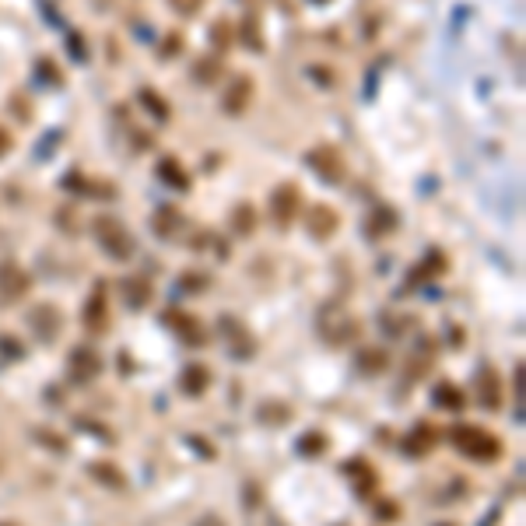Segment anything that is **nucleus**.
I'll return each instance as SVG.
<instances>
[{
    "mask_svg": "<svg viewBox=\"0 0 526 526\" xmlns=\"http://www.w3.org/2000/svg\"><path fill=\"white\" fill-rule=\"evenodd\" d=\"M183 53V35H168V42L162 46V57H176Z\"/></svg>",
    "mask_w": 526,
    "mask_h": 526,
    "instance_id": "473e14b6",
    "label": "nucleus"
},
{
    "mask_svg": "<svg viewBox=\"0 0 526 526\" xmlns=\"http://www.w3.org/2000/svg\"><path fill=\"white\" fill-rule=\"evenodd\" d=\"M155 172H159V179H162L165 186H176V190H186V186H190V179H186V168L176 162V159H162Z\"/></svg>",
    "mask_w": 526,
    "mask_h": 526,
    "instance_id": "aec40b11",
    "label": "nucleus"
},
{
    "mask_svg": "<svg viewBox=\"0 0 526 526\" xmlns=\"http://www.w3.org/2000/svg\"><path fill=\"white\" fill-rule=\"evenodd\" d=\"M29 288H32V277H29L25 267H18L14 260L0 263V302H7V305L22 302L29 295Z\"/></svg>",
    "mask_w": 526,
    "mask_h": 526,
    "instance_id": "39448f33",
    "label": "nucleus"
},
{
    "mask_svg": "<svg viewBox=\"0 0 526 526\" xmlns=\"http://www.w3.org/2000/svg\"><path fill=\"white\" fill-rule=\"evenodd\" d=\"M257 418L277 425V422H288V418H292V407H285V404H277V400H267L260 411H257Z\"/></svg>",
    "mask_w": 526,
    "mask_h": 526,
    "instance_id": "b1692460",
    "label": "nucleus"
},
{
    "mask_svg": "<svg viewBox=\"0 0 526 526\" xmlns=\"http://www.w3.org/2000/svg\"><path fill=\"white\" fill-rule=\"evenodd\" d=\"M305 225H309V231H313L316 239H330V235L337 231V211H333L330 204H316V207L309 211Z\"/></svg>",
    "mask_w": 526,
    "mask_h": 526,
    "instance_id": "2eb2a0df",
    "label": "nucleus"
},
{
    "mask_svg": "<svg viewBox=\"0 0 526 526\" xmlns=\"http://www.w3.org/2000/svg\"><path fill=\"white\" fill-rule=\"evenodd\" d=\"M120 298L127 309H144L151 302V281L148 277H123L120 281Z\"/></svg>",
    "mask_w": 526,
    "mask_h": 526,
    "instance_id": "f8f14e48",
    "label": "nucleus"
},
{
    "mask_svg": "<svg viewBox=\"0 0 526 526\" xmlns=\"http://www.w3.org/2000/svg\"><path fill=\"white\" fill-rule=\"evenodd\" d=\"M211 386V368L207 365H186L183 376H179V390L186 396H200Z\"/></svg>",
    "mask_w": 526,
    "mask_h": 526,
    "instance_id": "dca6fc26",
    "label": "nucleus"
},
{
    "mask_svg": "<svg viewBox=\"0 0 526 526\" xmlns=\"http://www.w3.org/2000/svg\"><path fill=\"white\" fill-rule=\"evenodd\" d=\"M305 162H309V168H316V176L327 179V183H340V179H344V159H340V151L330 148V144L313 148Z\"/></svg>",
    "mask_w": 526,
    "mask_h": 526,
    "instance_id": "423d86ee",
    "label": "nucleus"
},
{
    "mask_svg": "<svg viewBox=\"0 0 526 526\" xmlns=\"http://www.w3.org/2000/svg\"><path fill=\"white\" fill-rule=\"evenodd\" d=\"M168 4H172L179 14H197L200 7H204V0H168Z\"/></svg>",
    "mask_w": 526,
    "mask_h": 526,
    "instance_id": "2f4dec72",
    "label": "nucleus"
},
{
    "mask_svg": "<svg viewBox=\"0 0 526 526\" xmlns=\"http://www.w3.org/2000/svg\"><path fill=\"white\" fill-rule=\"evenodd\" d=\"M270 214H274V222L285 229V225L298 214V186L281 183V186L270 194Z\"/></svg>",
    "mask_w": 526,
    "mask_h": 526,
    "instance_id": "1a4fd4ad",
    "label": "nucleus"
},
{
    "mask_svg": "<svg viewBox=\"0 0 526 526\" xmlns=\"http://www.w3.org/2000/svg\"><path fill=\"white\" fill-rule=\"evenodd\" d=\"M67 368H70V376H74V383H92L95 376L102 372V358L95 348H85V344H77L70 355H67Z\"/></svg>",
    "mask_w": 526,
    "mask_h": 526,
    "instance_id": "6e6552de",
    "label": "nucleus"
},
{
    "mask_svg": "<svg viewBox=\"0 0 526 526\" xmlns=\"http://www.w3.org/2000/svg\"><path fill=\"white\" fill-rule=\"evenodd\" d=\"M141 102H144V105H148V109H151L159 120H165V116H168V105H165V102L159 99L155 92H141Z\"/></svg>",
    "mask_w": 526,
    "mask_h": 526,
    "instance_id": "c85d7f7f",
    "label": "nucleus"
},
{
    "mask_svg": "<svg viewBox=\"0 0 526 526\" xmlns=\"http://www.w3.org/2000/svg\"><path fill=\"white\" fill-rule=\"evenodd\" d=\"M453 446L460 449L467 460H477V463H494L502 457V442L494 439L492 431L477 425H457L453 428Z\"/></svg>",
    "mask_w": 526,
    "mask_h": 526,
    "instance_id": "f257e3e1",
    "label": "nucleus"
},
{
    "mask_svg": "<svg viewBox=\"0 0 526 526\" xmlns=\"http://www.w3.org/2000/svg\"><path fill=\"white\" fill-rule=\"evenodd\" d=\"M214 46H218V50H225V46H231V29H229V22H218V25H214Z\"/></svg>",
    "mask_w": 526,
    "mask_h": 526,
    "instance_id": "7c9ffc66",
    "label": "nucleus"
},
{
    "mask_svg": "<svg viewBox=\"0 0 526 526\" xmlns=\"http://www.w3.org/2000/svg\"><path fill=\"white\" fill-rule=\"evenodd\" d=\"M88 474L92 477H99L105 488H113V492H123L127 488V477L120 474V470H113L109 463H95V467H88Z\"/></svg>",
    "mask_w": 526,
    "mask_h": 526,
    "instance_id": "412c9836",
    "label": "nucleus"
},
{
    "mask_svg": "<svg viewBox=\"0 0 526 526\" xmlns=\"http://www.w3.org/2000/svg\"><path fill=\"white\" fill-rule=\"evenodd\" d=\"M386 365H390L386 348H362L358 358H355V372L358 376H379V372H386Z\"/></svg>",
    "mask_w": 526,
    "mask_h": 526,
    "instance_id": "f3484780",
    "label": "nucleus"
},
{
    "mask_svg": "<svg viewBox=\"0 0 526 526\" xmlns=\"http://www.w3.org/2000/svg\"><path fill=\"white\" fill-rule=\"evenodd\" d=\"M379 512H383L379 520H396V505H390V502H386V505H379Z\"/></svg>",
    "mask_w": 526,
    "mask_h": 526,
    "instance_id": "f704fd0d",
    "label": "nucleus"
},
{
    "mask_svg": "<svg viewBox=\"0 0 526 526\" xmlns=\"http://www.w3.org/2000/svg\"><path fill=\"white\" fill-rule=\"evenodd\" d=\"M0 526H7V523H0Z\"/></svg>",
    "mask_w": 526,
    "mask_h": 526,
    "instance_id": "4c0bfd02",
    "label": "nucleus"
},
{
    "mask_svg": "<svg viewBox=\"0 0 526 526\" xmlns=\"http://www.w3.org/2000/svg\"><path fill=\"white\" fill-rule=\"evenodd\" d=\"M431 446H435V428L431 425H418L407 439H404V449H407L411 457H422Z\"/></svg>",
    "mask_w": 526,
    "mask_h": 526,
    "instance_id": "a211bd4d",
    "label": "nucleus"
},
{
    "mask_svg": "<svg viewBox=\"0 0 526 526\" xmlns=\"http://www.w3.org/2000/svg\"><path fill=\"white\" fill-rule=\"evenodd\" d=\"M0 355H4V358H14V362H18V358H22L25 351H22V344H18L14 337H0Z\"/></svg>",
    "mask_w": 526,
    "mask_h": 526,
    "instance_id": "c756f323",
    "label": "nucleus"
},
{
    "mask_svg": "<svg viewBox=\"0 0 526 526\" xmlns=\"http://www.w3.org/2000/svg\"><path fill=\"white\" fill-rule=\"evenodd\" d=\"M179 225H183V218H179V211H176V207H168V204H162V207L155 211V218H151V229L159 231L162 239H172Z\"/></svg>",
    "mask_w": 526,
    "mask_h": 526,
    "instance_id": "6ab92c4d",
    "label": "nucleus"
},
{
    "mask_svg": "<svg viewBox=\"0 0 526 526\" xmlns=\"http://www.w3.org/2000/svg\"><path fill=\"white\" fill-rule=\"evenodd\" d=\"M218 330H222V337H225V344H229V355L242 358V362L257 355V337L249 333V327H242V320L222 316V320H218Z\"/></svg>",
    "mask_w": 526,
    "mask_h": 526,
    "instance_id": "20e7f679",
    "label": "nucleus"
},
{
    "mask_svg": "<svg viewBox=\"0 0 526 526\" xmlns=\"http://www.w3.org/2000/svg\"><path fill=\"white\" fill-rule=\"evenodd\" d=\"M316 4H327V0H316Z\"/></svg>",
    "mask_w": 526,
    "mask_h": 526,
    "instance_id": "e433bc0d",
    "label": "nucleus"
},
{
    "mask_svg": "<svg viewBox=\"0 0 526 526\" xmlns=\"http://www.w3.org/2000/svg\"><path fill=\"white\" fill-rule=\"evenodd\" d=\"M431 396H435V404H439L442 411H460V407H463V394L457 390V386H453V383H439Z\"/></svg>",
    "mask_w": 526,
    "mask_h": 526,
    "instance_id": "4be33fe9",
    "label": "nucleus"
},
{
    "mask_svg": "<svg viewBox=\"0 0 526 526\" xmlns=\"http://www.w3.org/2000/svg\"><path fill=\"white\" fill-rule=\"evenodd\" d=\"M394 225H396L394 211H390V207H376V214L368 218V235H372V239H383Z\"/></svg>",
    "mask_w": 526,
    "mask_h": 526,
    "instance_id": "5701e85b",
    "label": "nucleus"
},
{
    "mask_svg": "<svg viewBox=\"0 0 526 526\" xmlns=\"http://www.w3.org/2000/svg\"><path fill=\"white\" fill-rule=\"evenodd\" d=\"M7 148H11V137H7V133L0 131V155H4V151H7Z\"/></svg>",
    "mask_w": 526,
    "mask_h": 526,
    "instance_id": "c9c22d12",
    "label": "nucleus"
},
{
    "mask_svg": "<svg viewBox=\"0 0 526 526\" xmlns=\"http://www.w3.org/2000/svg\"><path fill=\"white\" fill-rule=\"evenodd\" d=\"M29 327H32L35 340L53 344L60 337V330H64V313L53 302H39L32 313H29Z\"/></svg>",
    "mask_w": 526,
    "mask_h": 526,
    "instance_id": "7ed1b4c3",
    "label": "nucleus"
},
{
    "mask_svg": "<svg viewBox=\"0 0 526 526\" xmlns=\"http://www.w3.org/2000/svg\"><path fill=\"white\" fill-rule=\"evenodd\" d=\"M477 400H481V407H488V411H498V407H502V379H498V372H494L492 365H485V368L477 372Z\"/></svg>",
    "mask_w": 526,
    "mask_h": 526,
    "instance_id": "9d476101",
    "label": "nucleus"
},
{
    "mask_svg": "<svg viewBox=\"0 0 526 526\" xmlns=\"http://www.w3.org/2000/svg\"><path fill=\"white\" fill-rule=\"evenodd\" d=\"M197 526H225V520H222L218 512H207V516H204V520H200Z\"/></svg>",
    "mask_w": 526,
    "mask_h": 526,
    "instance_id": "72a5a7b5",
    "label": "nucleus"
},
{
    "mask_svg": "<svg viewBox=\"0 0 526 526\" xmlns=\"http://www.w3.org/2000/svg\"><path fill=\"white\" fill-rule=\"evenodd\" d=\"M242 39H246V46H249V50H260L263 46L260 32H257V18H253V14H249V18H246V25H242Z\"/></svg>",
    "mask_w": 526,
    "mask_h": 526,
    "instance_id": "cd10ccee",
    "label": "nucleus"
},
{
    "mask_svg": "<svg viewBox=\"0 0 526 526\" xmlns=\"http://www.w3.org/2000/svg\"><path fill=\"white\" fill-rule=\"evenodd\" d=\"M85 327L92 330V333H105L109 330V295H105V288H95V295L88 298V305H85Z\"/></svg>",
    "mask_w": 526,
    "mask_h": 526,
    "instance_id": "9b49d317",
    "label": "nucleus"
},
{
    "mask_svg": "<svg viewBox=\"0 0 526 526\" xmlns=\"http://www.w3.org/2000/svg\"><path fill=\"white\" fill-rule=\"evenodd\" d=\"M194 77H197V81H204V85H214V81L222 77V60H214V57L197 60V64H194Z\"/></svg>",
    "mask_w": 526,
    "mask_h": 526,
    "instance_id": "393cba45",
    "label": "nucleus"
},
{
    "mask_svg": "<svg viewBox=\"0 0 526 526\" xmlns=\"http://www.w3.org/2000/svg\"><path fill=\"white\" fill-rule=\"evenodd\" d=\"M320 333H323V340H330V344H351L358 337V323L351 316H344V313L327 309L320 316Z\"/></svg>",
    "mask_w": 526,
    "mask_h": 526,
    "instance_id": "0eeeda50",
    "label": "nucleus"
},
{
    "mask_svg": "<svg viewBox=\"0 0 526 526\" xmlns=\"http://www.w3.org/2000/svg\"><path fill=\"white\" fill-rule=\"evenodd\" d=\"M92 235L113 260H131L133 257V235L127 231V225H120V218H113V214L92 218Z\"/></svg>",
    "mask_w": 526,
    "mask_h": 526,
    "instance_id": "f03ea898",
    "label": "nucleus"
},
{
    "mask_svg": "<svg viewBox=\"0 0 526 526\" xmlns=\"http://www.w3.org/2000/svg\"><path fill=\"white\" fill-rule=\"evenodd\" d=\"M235 229H239V235H249V229H253V207H249V204H239V211H235Z\"/></svg>",
    "mask_w": 526,
    "mask_h": 526,
    "instance_id": "bb28decb",
    "label": "nucleus"
},
{
    "mask_svg": "<svg viewBox=\"0 0 526 526\" xmlns=\"http://www.w3.org/2000/svg\"><path fill=\"white\" fill-rule=\"evenodd\" d=\"M323 449H327V439L320 431H309L298 439V453H323Z\"/></svg>",
    "mask_w": 526,
    "mask_h": 526,
    "instance_id": "a878e982",
    "label": "nucleus"
},
{
    "mask_svg": "<svg viewBox=\"0 0 526 526\" xmlns=\"http://www.w3.org/2000/svg\"><path fill=\"white\" fill-rule=\"evenodd\" d=\"M249 102H253V77H235L229 88V95H225V113L231 116H239V113H246L249 109Z\"/></svg>",
    "mask_w": 526,
    "mask_h": 526,
    "instance_id": "4468645a",
    "label": "nucleus"
},
{
    "mask_svg": "<svg viewBox=\"0 0 526 526\" xmlns=\"http://www.w3.org/2000/svg\"><path fill=\"white\" fill-rule=\"evenodd\" d=\"M165 323H168V330H176V333H179L186 344H200V340H204V327H200L190 313L168 309V313H165Z\"/></svg>",
    "mask_w": 526,
    "mask_h": 526,
    "instance_id": "ddd939ff",
    "label": "nucleus"
}]
</instances>
